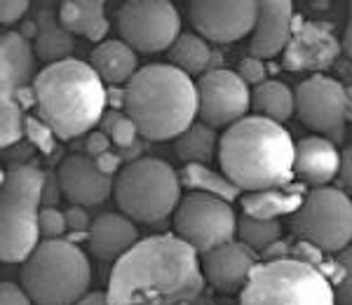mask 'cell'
Masks as SVG:
<instances>
[{"label":"cell","mask_w":352,"mask_h":305,"mask_svg":"<svg viewBox=\"0 0 352 305\" xmlns=\"http://www.w3.org/2000/svg\"><path fill=\"white\" fill-rule=\"evenodd\" d=\"M197 251L181 237L155 235L118 258L109 280L111 305H179L202 293Z\"/></svg>","instance_id":"cell-1"},{"label":"cell","mask_w":352,"mask_h":305,"mask_svg":"<svg viewBox=\"0 0 352 305\" xmlns=\"http://www.w3.org/2000/svg\"><path fill=\"white\" fill-rule=\"evenodd\" d=\"M219 162L240 190L282 188L296 177V144L280 122L249 115L226 129L219 141Z\"/></svg>","instance_id":"cell-2"},{"label":"cell","mask_w":352,"mask_h":305,"mask_svg":"<svg viewBox=\"0 0 352 305\" xmlns=\"http://www.w3.org/2000/svg\"><path fill=\"white\" fill-rule=\"evenodd\" d=\"M38 117L59 139H76L89 132L109 104L104 80L85 61L66 59L47 64L31 84Z\"/></svg>","instance_id":"cell-3"},{"label":"cell","mask_w":352,"mask_h":305,"mask_svg":"<svg viewBox=\"0 0 352 305\" xmlns=\"http://www.w3.org/2000/svg\"><path fill=\"white\" fill-rule=\"evenodd\" d=\"M124 113L144 139H179L200 109L197 87L176 66L153 64L136 71L122 92Z\"/></svg>","instance_id":"cell-4"},{"label":"cell","mask_w":352,"mask_h":305,"mask_svg":"<svg viewBox=\"0 0 352 305\" xmlns=\"http://www.w3.org/2000/svg\"><path fill=\"white\" fill-rule=\"evenodd\" d=\"M89 263L73 242L45 240L21 265V286L36 305H76L87 296Z\"/></svg>","instance_id":"cell-5"},{"label":"cell","mask_w":352,"mask_h":305,"mask_svg":"<svg viewBox=\"0 0 352 305\" xmlns=\"http://www.w3.org/2000/svg\"><path fill=\"white\" fill-rule=\"evenodd\" d=\"M45 174L33 165H16L3 181L0 253L5 263H24L41 242V202Z\"/></svg>","instance_id":"cell-6"},{"label":"cell","mask_w":352,"mask_h":305,"mask_svg":"<svg viewBox=\"0 0 352 305\" xmlns=\"http://www.w3.org/2000/svg\"><path fill=\"white\" fill-rule=\"evenodd\" d=\"M242 305H338L331 280L315 265L275 258L254 268Z\"/></svg>","instance_id":"cell-7"},{"label":"cell","mask_w":352,"mask_h":305,"mask_svg":"<svg viewBox=\"0 0 352 305\" xmlns=\"http://www.w3.org/2000/svg\"><path fill=\"white\" fill-rule=\"evenodd\" d=\"M113 193L124 216L153 225L179 209L181 177L164 160L141 157L122 167Z\"/></svg>","instance_id":"cell-8"},{"label":"cell","mask_w":352,"mask_h":305,"mask_svg":"<svg viewBox=\"0 0 352 305\" xmlns=\"http://www.w3.org/2000/svg\"><path fill=\"white\" fill-rule=\"evenodd\" d=\"M292 230L322 251H343L352 242V200L336 188H315L294 214Z\"/></svg>","instance_id":"cell-9"},{"label":"cell","mask_w":352,"mask_h":305,"mask_svg":"<svg viewBox=\"0 0 352 305\" xmlns=\"http://www.w3.org/2000/svg\"><path fill=\"white\" fill-rule=\"evenodd\" d=\"M176 237L190 245L197 253H209L235 240L237 218L226 200L190 193L181 200L174 214Z\"/></svg>","instance_id":"cell-10"},{"label":"cell","mask_w":352,"mask_h":305,"mask_svg":"<svg viewBox=\"0 0 352 305\" xmlns=\"http://www.w3.org/2000/svg\"><path fill=\"white\" fill-rule=\"evenodd\" d=\"M296 113L303 125L324 134V139L340 141L352 117V97L338 80L317 73L298 84Z\"/></svg>","instance_id":"cell-11"},{"label":"cell","mask_w":352,"mask_h":305,"mask_svg":"<svg viewBox=\"0 0 352 305\" xmlns=\"http://www.w3.org/2000/svg\"><path fill=\"white\" fill-rule=\"evenodd\" d=\"M118 28L132 49L153 54L179 41L181 19L167 0H132L118 10Z\"/></svg>","instance_id":"cell-12"},{"label":"cell","mask_w":352,"mask_h":305,"mask_svg":"<svg viewBox=\"0 0 352 305\" xmlns=\"http://www.w3.org/2000/svg\"><path fill=\"white\" fill-rule=\"evenodd\" d=\"M197 101H200L202 122L209 127H226L244 120V113L252 106L247 82L235 71H209L197 84Z\"/></svg>","instance_id":"cell-13"},{"label":"cell","mask_w":352,"mask_h":305,"mask_svg":"<svg viewBox=\"0 0 352 305\" xmlns=\"http://www.w3.org/2000/svg\"><path fill=\"white\" fill-rule=\"evenodd\" d=\"M261 3H217V0H200L190 3V21L197 33L214 43H232L254 31L258 19Z\"/></svg>","instance_id":"cell-14"},{"label":"cell","mask_w":352,"mask_h":305,"mask_svg":"<svg viewBox=\"0 0 352 305\" xmlns=\"http://www.w3.org/2000/svg\"><path fill=\"white\" fill-rule=\"evenodd\" d=\"M340 45L331 26L322 21L300 19L294 26L292 41L285 49V69L289 71H324L336 61Z\"/></svg>","instance_id":"cell-15"},{"label":"cell","mask_w":352,"mask_h":305,"mask_svg":"<svg viewBox=\"0 0 352 305\" xmlns=\"http://www.w3.org/2000/svg\"><path fill=\"white\" fill-rule=\"evenodd\" d=\"M56 181L73 207L101 205L116 188L109 174L101 172L96 160L89 155H68L56 169Z\"/></svg>","instance_id":"cell-16"},{"label":"cell","mask_w":352,"mask_h":305,"mask_svg":"<svg viewBox=\"0 0 352 305\" xmlns=\"http://www.w3.org/2000/svg\"><path fill=\"white\" fill-rule=\"evenodd\" d=\"M256 265V251L235 240L202 256L204 278L209 280V284L226 293L242 291Z\"/></svg>","instance_id":"cell-17"},{"label":"cell","mask_w":352,"mask_h":305,"mask_svg":"<svg viewBox=\"0 0 352 305\" xmlns=\"http://www.w3.org/2000/svg\"><path fill=\"white\" fill-rule=\"evenodd\" d=\"M294 5L289 0H265L258 5V19L254 26L252 56L272 59L287 49L294 33Z\"/></svg>","instance_id":"cell-18"},{"label":"cell","mask_w":352,"mask_h":305,"mask_svg":"<svg viewBox=\"0 0 352 305\" xmlns=\"http://www.w3.org/2000/svg\"><path fill=\"white\" fill-rule=\"evenodd\" d=\"M340 172V152L336 150L333 141L324 137H308L296 144V165L294 174L300 179L303 185L327 188L331 179Z\"/></svg>","instance_id":"cell-19"},{"label":"cell","mask_w":352,"mask_h":305,"mask_svg":"<svg viewBox=\"0 0 352 305\" xmlns=\"http://www.w3.org/2000/svg\"><path fill=\"white\" fill-rule=\"evenodd\" d=\"M33 76V47L24 33L10 31L0 43L3 101H19Z\"/></svg>","instance_id":"cell-20"},{"label":"cell","mask_w":352,"mask_h":305,"mask_svg":"<svg viewBox=\"0 0 352 305\" xmlns=\"http://www.w3.org/2000/svg\"><path fill=\"white\" fill-rule=\"evenodd\" d=\"M136 245L132 218L120 214H101L89 228V251L101 261H118Z\"/></svg>","instance_id":"cell-21"},{"label":"cell","mask_w":352,"mask_h":305,"mask_svg":"<svg viewBox=\"0 0 352 305\" xmlns=\"http://www.w3.org/2000/svg\"><path fill=\"white\" fill-rule=\"evenodd\" d=\"M305 185H282V188L256 190V193L242 195V209L247 216L265 218V221H277V216L296 214L305 202Z\"/></svg>","instance_id":"cell-22"},{"label":"cell","mask_w":352,"mask_h":305,"mask_svg":"<svg viewBox=\"0 0 352 305\" xmlns=\"http://www.w3.org/2000/svg\"><path fill=\"white\" fill-rule=\"evenodd\" d=\"M89 66L101 80L122 84L136 76V54L124 41H106L92 49Z\"/></svg>","instance_id":"cell-23"},{"label":"cell","mask_w":352,"mask_h":305,"mask_svg":"<svg viewBox=\"0 0 352 305\" xmlns=\"http://www.w3.org/2000/svg\"><path fill=\"white\" fill-rule=\"evenodd\" d=\"M104 10V3L68 0V3H61L59 19L71 33H78V36H85L89 41L99 43L109 33V19H106Z\"/></svg>","instance_id":"cell-24"},{"label":"cell","mask_w":352,"mask_h":305,"mask_svg":"<svg viewBox=\"0 0 352 305\" xmlns=\"http://www.w3.org/2000/svg\"><path fill=\"white\" fill-rule=\"evenodd\" d=\"M76 43H73V33L61 24L59 14L43 10L36 19V52L41 59L50 64H59L66 61L68 54L73 52Z\"/></svg>","instance_id":"cell-25"},{"label":"cell","mask_w":352,"mask_h":305,"mask_svg":"<svg viewBox=\"0 0 352 305\" xmlns=\"http://www.w3.org/2000/svg\"><path fill=\"white\" fill-rule=\"evenodd\" d=\"M252 106L261 113V117L282 122L292 117V113L296 111V94H292V89L285 82L265 80L254 89Z\"/></svg>","instance_id":"cell-26"},{"label":"cell","mask_w":352,"mask_h":305,"mask_svg":"<svg viewBox=\"0 0 352 305\" xmlns=\"http://www.w3.org/2000/svg\"><path fill=\"white\" fill-rule=\"evenodd\" d=\"M179 177H181V185L190 188L192 193H204L226 202H232L240 195V188L226 174H219L204 165H186L181 169Z\"/></svg>","instance_id":"cell-27"},{"label":"cell","mask_w":352,"mask_h":305,"mask_svg":"<svg viewBox=\"0 0 352 305\" xmlns=\"http://www.w3.org/2000/svg\"><path fill=\"white\" fill-rule=\"evenodd\" d=\"M176 155L186 162V165H204L214 157L217 150V134L214 127L204 125V122H195L176 139Z\"/></svg>","instance_id":"cell-28"},{"label":"cell","mask_w":352,"mask_h":305,"mask_svg":"<svg viewBox=\"0 0 352 305\" xmlns=\"http://www.w3.org/2000/svg\"><path fill=\"white\" fill-rule=\"evenodd\" d=\"M172 61L176 69L184 71L186 76H197V73H209V64H212V49L204 43V38L195 36V33H181L179 41L169 49Z\"/></svg>","instance_id":"cell-29"},{"label":"cell","mask_w":352,"mask_h":305,"mask_svg":"<svg viewBox=\"0 0 352 305\" xmlns=\"http://www.w3.org/2000/svg\"><path fill=\"white\" fill-rule=\"evenodd\" d=\"M237 235L242 237V245H247L252 251L265 253L280 242L282 225L280 221H265V218H254L244 214L237 221Z\"/></svg>","instance_id":"cell-30"},{"label":"cell","mask_w":352,"mask_h":305,"mask_svg":"<svg viewBox=\"0 0 352 305\" xmlns=\"http://www.w3.org/2000/svg\"><path fill=\"white\" fill-rule=\"evenodd\" d=\"M104 134L109 137L118 148L122 150H134L136 139H139V129L132 122V117L127 113L120 111H109L104 115Z\"/></svg>","instance_id":"cell-31"},{"label":"cell","mask_w":352,"mask_h":305,"mask_svg":"<svg viewBox=\"0 0 352 305\" xmlns=\"http://www.w3.org/2000/svg\"><path fill=\"white\" fill-rule=\"evenodd\" d=\"M26 115L19 101H3V125H0V137H3V146H14L16 141L24 137Z\"/></svg>","instance_id":"cell-32"},{"label":"cell","mask_w":352,"mask_h":305,"mask_svg":"<svg viewBox=\"0 0 352 305\" xmlns=\"http://www.w3.org/2000/svg\"><path fill=\"white\" fill-rule=\"evenodd\" d=\"M338 275L333 280V291H336L338 305H352V245L336 256Z\"/></svg>","instance_id":"cell-33"},{"label":"cell","mask_w":352,"mask_h":305,"mask_svg":"<svg viewBox=\"0 0 352 305\" xmlns=\"http://www.w3.org/2000/svg\"><path fill=\"white\" fill-rule=\"evenodd\" d=\"M24 134H26L28 141H31V144L36 146L38 150L45 152V155H50V152L54 150V139H56V134L52 132V127H50L47 122H43V120H41V117L26 115Z\"/></svg>","instance_id":"cell-34"},{"label":"cell","mask_w":352,"mask_h":305,"mask_svg":"<svg viewBox=\"0 0 352 305\" xmlns=\"http://www.w3.org/2000/svg\"><path fill=\"white\" fill-rule=\"evenodd\" d=\"M66 228V214H61L59 209L45 207L41 212V233L47 235V240H59V235Z\"/></svg>","instance_id":"cell-35"},{"label":"cell","mask_w":352,"mask_h":305,"mask_svg":"<svg viewBox=\"0 0 352 305\" xmlns=\"http://www.w3.org/2000/svg\"><path fill=\"white\" fill-rule=\"evenodd\" d=\"M237 76H240L247 84H261V82H265L263 80V76H265L263 64H261V59H254V56H249V59H242L240 73H237Z\"/></svg>","instance_id":"cell-36"},{"label":"cell","mask_w":352,"mask_h":305,"mask_svg":"<svg viewBox=\"0 0 352 305\" xmlns=\"http://www.w3.org/2000/svg\"><path fill=\"white\" fill-rule=\"evenodd\" d=\"M0 305H31L33 301L28 298V293L24 289H19L16 284H10V282H3L0 286Z\"/></svg>","instance_id":"cell-37"},{"label":"cell","mask_w":352,"mask_h":305,"mask_svg":"<svg viewBox=\"0 0 352 305\" xmlns=\"http://www.w3.org/2000/svg\"><path fill=\"white\" fill-rule=\"evenodd\" d=\"M26 10H28L26 0H14V3L5 0L0 5V19H3V24H14V21H19L26 14Z\"/></svg>","instance_id":"cell-38"},{"label":"cell","mask_w":352,"mask_h":305,"mask_svg":"<svg viewBox=\"0 0 352 305\" xmlns=\"http://www.w3.org/2000/svg\"><path fill=\"white\" fill-rule=\"evenodd\" d=\"M109 146H111V139L106 137L104 132H92V134H89L87 146H85V148H87V155L96 160V157H101V155H106V152H109Z\"/></svg>","instance_id":"cell-39"},{"label":"cell","mask_w":352,"mask_h":305,"mask_svg":"<svg viewBox=\"0 0 352 305\" xmlns=\"http://www.w3.org/2000/svg\"><path fill=\"white\" fill-rule=\"evenodd\" d=\"M66 225L71 230H87V228H92L89 225V216H87V212H85V207H71L66 212Z\"/></svg>","instance_id":"cell-40"},{"label":"cell","mask_w":352,"mask_h":305,"mask_svg":"<svg viewBox=\"0 0 352 305\" xmlns=\"http://www.w3.org/2000/svg\"><path fill=\"white\" fill-rule=\"evenodd\" d=\"M340 181H343L348 188H352V146H348L343 152H340V172H338Z\"/></svg>","instance_id":"cell-41"},{"label":"cell","mask_w":352,"mask_h":305,"mask_svg":"<svg viewBox=\"0 0 352 305\" xmlns=\"http://www.w3.org/2000/svg\"><path fill=\"white\" fill-rule=\"evenodd\" d=\"M96 165H99V169L104 174H116L118 172V167H120V157L118 155H113V152L109 150L106 155H101V157H96Z\"/></svg>","instance_id":"cell-42"},{"label":"cell","mask_w":352,"mask_h":305,"mask_svg":"<svg viewBox=\"0 0 352 305\" xmlns=\"http://www.w3.org/2000/svg\"><path fill=\"white\" fill-rule=\"evenodd\" d=\"M343 49H345V54L350 56V61H352V3H350L348 28H345V36H343Z\"/></svg>","instance_id":"cell-43"},{"label":"cell","mask_w":352,"mask_h":305,"mask_svg":"<svg viewBox=\"0 0 352 305\" xmlns=\"http://www.w3.org/2000/svg\"><path fill=\"white\" fill-rule=\"evenodd\" d=\"M76 305H111V303H109V296H106V293H87V296Z\"/></svg>","instance_id":"cell-44"}]
</instances>
